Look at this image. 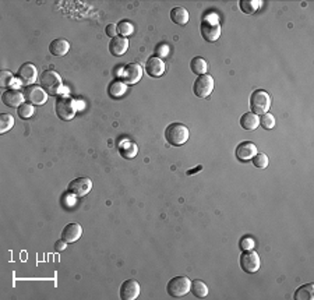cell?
<instances>
[{
	"label": "cell",
	"mask_w": 314,
	"mask_h": 300,
	"mask_svg": "<svg viewBox=\"0 0 314 300\" xmlns=\"http://www.w3.org/2000/svg\"><path fill=\"white\" fill-rule=\"evenodd\" d=\"M190 137L188 128L182 123H171L165 128V140L173 147H180L186 143Z\"/></svg>",
	"instance_id": "cell-1"
},
{
	"label": "cell",
	"mask_w": 314,
	"mask_h": 300,
	"mask_svg": "<svg viewBox=\"0 0 314 300\" xmlns=\"http://www.w3.org/2000/svg\"><path fill=\"white\" fill-rule=\"evenodd\" d=\"M201 35L207 42H215L221 35V25L215 13L207 14L201 21Z\"/></svg>",
	"instance_id": "cell-2"
},
{
	"label": "cell",
	"mask_w": 314,
	"mask_h": 300,
	"mask_svg": "<svg viewBox=\"0 0 314 300\" xmlns=\"http://www.w3.org/2000/svg\"><path fill=\"white\" fill-rule=\"evenodd\" d=\"M39 81H41V87L45 90L48 95H59L60 91H63L62 78L53 70H45L39 77Z\"/></svg>",
	"instance_id": "cell-3"
},
{
	"label": "cell",
	"mask_w": 314,
	"mask_h": 300,
	"mask_svg": "<svg viewBox=\"0 0 314 300\" xmlns=\"http://www.w3.org/2000/svg\"><path fill=\"white\" fill-rule=\"evenodd\" d=\"M55 111H56L58 118L68 121V120L74 118L75 112H77V104H75V101L71 97L63 95V97H59L56 99Z\"/></svg>",
	"instance_id": "cell-4"
},
{
	"label": "cell",
	"mask_w": 314,
	"mask_h": 300,
	"mask_svg": "<svg viewBox=\"0 0 314 300\" xmlns=\"http://www.w3.org/2000/svg\"><path fill=\"white\" fill-rule=\"evenodd\" d=\"M250 108H251V112L257 116L268 113L271 108V97L268 92L262 90L254 91L250 97Z\"/></svg>",
	"instance_id": "cell-5"
},
{
	"label": "cell",
	"mask_w": 314,
	"mask_h": 300,
	"mask_svg": "<svg viewBox=\"0 0 314 300\" xmlns=\"http://www.w3.org/2000/svg\"><path fill=\"white\" fill-rule=\"evenodd\" d=\"M190 288H191V281L188 278L175 277L168 282L166 291L172 298H183L190 292Z\"/></svg>",
	"instance_id": "cell-6"
},
{
	"label": "cell",
	"mask_w": 314,
	"mask_h": 300,
	"mask_svg": "<svg viewBox=\"0 0 314 300\" xmlns=\"http://www.w3.org/2000/svg\"><path fill=\"white\" fill-rule=\"evenodd\" d=\"M141 77L142 67L138 63H128L120 70L119 74L120 81H123L126 85H134L141 80Z\"/></svg>",
	"instance_id": "cell-7"
},
{
	"label": "cell",
	"mask_w": 314,
	"mask_h": 300,
	"mask_svg": "<svg viewBox=\"0 0 314 300\" xmlns=\"http://www.w3.org/2000/svg\"><path fill=\"white\" fill-rule=\"evenodd\" d=\"M240 267L247 274H255L260 270V257L257 251L246 250L240 255Z\"/></svg>",
	"instance_id": "cell-8"
},
{
	"label": "cell",
	"mask_w": 314,
	"mask_h": 300,
	"mask_svg": "<svg viewBox=\"0 0 314 300\" xmlns=\"http://www.w3.org/2000/svg\"><path fill=\"white\" fill-rule=\"evenodd\" d=\"M92 188V181L88 178H77L71 180L67 186V193L73 197H84L91 191Z\"/></svg>",
	"instance_id": "cell-9"
},
{
	"label": "cell",
	"mask_w": 314,
	"mask_h": 300,
	"mask_svg": "<svg viewBox=\"0 0 314 300\" xmlns=\"http://www.w3.org/2000/svg\"><path fill=\"white\" fill-rule=\"evenodd\" d=\"M193 91H194L195 97L207 98L214 91V78L209 74L198 75V78L195 80L194 85H193Z\"/></svg>",
	"instance_id": "cell-10"
},
{
	"label": "cell",
	"mask_w": 314,
	"mask_h": 300,
	"mask_svg": "<svg viewBox=\"0 0 314 300\" xmlns=\"http://www.w3.org/2000/svg\"><path fill=\"white\" fill-rule=\"evenodd\" d=\"M24 98L28 101V104L35 106L45 105L46 101H48V94L45 92V90L42 87H38V85H30L27 87L25 91H24Z\"/></svg>",
	"instance_id": "cell-11"
},
{
	"label": "cell",
	"mask_w": 314,
	"mask_h": 300,
	"mask_svg": "<svg viewBox=\"0 0 314 300\" xmlns=\"http://www.w3.org/2000/svg\"><path fill=\"white\" fill-rule=\"evenodd\" d=\"M17 78L21 84H25L30 87L31 84H34L38 78V70L34 64L31 63H24L21 67L17 71Z\"/></svg>",
	"instance_id": "cell-12"
},
{
	"label": "cell",
	"mask_w": 314,
	"mask_h": 300,
	"mask_svg": "<svg viewBox=\"0 0 314 300\" xmlns=\"http://www.w3.org/2000/svg\"><path fill=\"white\" fill-rule=\"evenodd\" d=\"M140 296V284L135 279H127L120 286V299L134 300Z\"/></svg>",
	"instance_id": "cell-13"
},
{
	"label": "cell",
	"mask_w": 314,
	"mask_h": 300,
	"mask_svg": "<svg viewBox=\"0 0 314 300\" xmlns=\"http://www.w3.org/2000/svg\"><path fill=\"white\" fill-rule=\"evenodd\" d=\"M24 94H21L18 90L15 88H11V90H7L3 92L1 95V102L4 104L8 108H18L20 105L24 104Z\"/></svg>",
	"instance_id": "cell-14"
},
{
	"label": "cell",
	"mask_w": 314,
	"mask_h": 300,
	"mask_svg": "<svg viewBox=\"0 0 314 300\" xmlns=\"http://www.w3.org/2000/svg\"><path fill=\"white\" fill-rule=\"evenodd\" d=\"M257 154V147L255 144L250 141H243L236 147V158L240 162H247Z\"/></svg>",
	"instance_id": "cell-15"
},
{
	"label": "cell",
	"mask_w": 314,
	"mask_h": 300,
	"mask_svg": "<svg viewBox=\"0 0 314 300\" xmlns=\"http://www.w3.org/2000/svg\"><path fill=\"white\" fill-rule=\"evenodd\" d=\"M145 71L151 77H161L165 73L164 60L158 56H151L145 63Z\"/></svg>",
	"instance_id": "cell-16"
},
{
	"label": "cell",
	"mask_w": 314,
	"mask_h": 300,
	"mask_svg": "<svg viewBox=\"0 0 314 300\" xmlns=\"http://www.w3.org/2000/svg\"><path fill=\"white\" fill-rule=\"evenodd\" d=\"M82 228L78 224H68L64 226V229L62 231V240H64L66 243H74L81 238Z\"/></svg>",
	"instance_id": "cell-17"
},
{
	"label": "cell",
	"mask_w": 314,
	"mask_h": 300,
	"mask_svg": "<svg viewBox=\"0 0 314 300\" xmlns=\"http://www.w3.org/2000/svg\"><path fill=\"white\" fill-rule=\"evenodd\" d=\"M128 49V39L125 37H115L109 44V52L113 56H123Z\"/></svg>",
	"instance_id": "cell-18"
},
{
	"label": "cell",
	"mask_w": 314,
	"mask_h": 300,
	"mask_svg": "<svg viewBox=\"0 0 314 300\" xmlns=\"http://www.w3.org/2000/svg\"><path fill=\"white\" fill-rule=\"evenodd\" d=\"M49 51L53 56H64L70 51V44L63 38H58V39H53L51 42Z\"/></svg>",
	"instance_id": "cell-19"
},
{
	"label": "cell",
	"mask_w": 314,
	"mask_h": 300,
	"mask_svg": "<svg viewBox=\"0 0 314 300\" xmlns=\"http://www.w3.org/2000/svg\"><path fill=\"white\" fill-rule=\"evenodd\" d=\"M258 124H260V119H258V116L254 115L253 112L245 113V115L240 118V126L245 128V130L251 131V130H254V128L258 127Z\"/></svg>",
	"instance_id": "cell-20"
},
{
	"label": "cell",
	"mask_w": 314,
	"mask_h": 300,
	"mask_svg": "<svg viewBox=\"0 0 314 300\" xmlns=\"http://www.w3.org/2000/svg\"><path fill=\"white\" fill-rule=\"evenodd\" d=\"M171 20L178 25H186L188 23V11L185 7H175L171 10Z\"/></svg>",
	"instance_id": "cell-21"
},
{
	"label": "cell",
	"mask_w": 314,
	"mask_h": 300,
	"mask_svg": "<svg viewBox=\"0 0 314 300\" xmlns=\"http://www.w3.org/2000/svg\"><path fill=\"white\" fill-rule=\"evenodd\" d=\"M119 152L123 158H126V159H133V158L137 155L138 148H137V145H135L134 143H130L127 140H125V141L119 145Z\"/></svg>",
	"instance_id": "cell-22"
},
{
	"label": "cell",
	"mask_w": 314,
	"mask_h": 300,
	"mask_svg": "<svg viewBox=\"0 0 314 300\" xmlns=\"http://www.w3.org/2000/svg\"><path fill=\"white\" fill-rule=\"evenodd\" d=\"M262 1L260 0H240L239 6L240 10L245 14H254L257 10H260Z\"/></svg>",
	"instance_id": "cell-23"
},
{
	"label": "cell",
	"mask_w": 314,
	"mask_h": 300,
	"mask_svg": "<svg viewBox=\"0 0 314 300\" xmlns=\"http://www.w3.org/2000/svg\"><path fill=\"white\" fill-rule=\"evenodd\" d=\"M127 90V85L120 81V80H116V81H112L108 87V94L112 98H120L122 95H125V92Z\"/></svg>",
	"instance_id": "cell-24"
},
{
	"label": "cell",
	"mask_w": 314,
	"mask_h": 300,
	"mask_svg": "<svg viewBox=\"0 0 314 300\" xmlns=\"http://www.w3.org/2000/svg\"><path fill=\"white\" fill-rule=\"evenodd\" d=\"M190 68H191V71L197 75H202V74H207V70H208V64H207V61L205 59H202L200 56H197L194 59L191 60V63H190Z\"/></svg>",
	"instance_id": "cell-25"
},
{
	"label": "cell",
	"mask_w": 314,
	"mask_h": 300,
	"mask_svg": "<svg viewBox=\"0 0 314 300\" xmlns=\"http://www.w3.org/2000/svg\"><path fill=\"white\" fill-rule=\"evenodd\" d=\"M314 285L313 284H307V285L300 286L299 289L295 292V299L296 300H313Z\"/></svg>",
	"instance_id": "cell-26"
},
{
	"label": "cell",
	"mask_w": 314,
	"mask_h": 300,
	"mask_svg": "<svg viewBox=\"0 0 314 300\" xmlns=\"http://www.w3.org/2000/svg\"><path fill=\"white\" fill-rule=\"evenodd\" d=\"M190 291H191V293L194 295L195 298L202 299V298H205V296L208 295V286L205 285L202 281L195 279V281L191 282V288H190Z\"/></svg>",
	"instance_id": "cell-27"
},
{
	"label": "cell",
	"mask_w": 314,
	"mask_h": 300,
	"mask_svg": "<svg viewBox=\"0 0 314 300\" xmlns=\"http://www.w3.org/2000/svg\"><path fill=\"white\" fill-rule=\"evenodd\" d=\"M14 126V118L8 113H1L0 115V133L4 134L7 133L10 128Z\"/></svg>",
	"instance_id": "cell-28"
},
{
	"label": "cell",
	"mask_w": 314,
	"mask_h": 300,
	"mask_svg": "<svg viewBox=\"0 0 314 300\" xmlns=\"http://www.w3.org/2000/svg\"><path fill=\"white\" fill-rule=\"evenodd\" d=\"M34 112H35V109H34V105H31V104H23V105H20L17 108V113H18V116L23 120L32 118Z\"/></svg>",
	"instance_id": "cell-29"
},
{
	"label": "cell",
	"mask_w": 314,
	"mask_h": 300,
	"mask_svg": "<svg viewBox=\"0 0 314 300\" xmlns=\"http://www.w3.org/2000/svg\"><path fill=\"white\" fill-rule=\"evenodd\" d=\"M116 28H118V32H119L120 35L125 38H127L128 35H131L134 32V27H133V24L130 23V21H120L116 25Z\"/></svg>",
	"instance_id": "cell-30"
},
{
	"label": "cell",
	"mask_w": 314,
	"mask_h": 300,
	"mask_svg": "<svg viewBox=\"0 0 314 300\" xmlns=\"http://www.w3.org/2000/svg\"><path fill=\"white\" fill-rule=\"evenodd\" d=\"M260 124L265 130H271V128L275 127V118L271 113H264L260 118Z\"/></svg>",
	"instance_id": "cell-31"
},
{
	"label": "cell",
	"mask_w": 314,
	"mask_h": 300,
	"mask_svg": "<svg viewBox=\"0 0 314 300\" xmlns=\"http://www.w3.org/2000/svg\"><path fill=\"white\" fill-rule=\"evenodd\" d=\"M268 157L262 152H257L254 157H253V164H254L255 168H260V169H264L268 166Z\"/></svg>",
	"instance_id": "cell-32"
},
{
	"label": "cell",
	"mask_w": 314,
	"mask_h": 300,
	"mask_svg": "<svg viewBox=\"0 0 314 300\" xmlns=\"http://www.w3.org/2000/svg\"><path fill=\"white\" fill-rule=\"evenodd\" d=\"M0 80H1V87H13V85H17L14 80V77L13 74L7 71V70H4V71H1V74H0Z\"/></svg>",
	"instance_id": "cell-33"
},
{
	"label": "cell",
	"mask_w": 314,
	"mask_h": 300,
	"mask_svg": "<svg viewBox=\"0 0 314 300\" xmlns=\"http://www.w3.org/2000/svg\"><path fill=\"white\" fill-rule=\"evenodd\" d=\"M239 247L242 251L253 250V247H254V240L251 239V238H249V236H245V238H242V240H240Z\"/></svg>",
	"instance_id": "cell-34"
},
{
	"label": "cell",
	"mask_w": 314,
	"mask_h": 300,
	"mask_svg": "<svg viewBox=\"0 0 314 300\" xmlns=\"http://www.w3.org/2000/svg\"><path fill=\"white\" fill-rule=\"evenodd\" d=\"M106 35H108V37L109 38H115L116 37V32H118V28H116V25H115V24H109V25H108V27H106Z\"/></svg>",
	"instance_id": "cell-35"
},
{
	"label": "cell",
	"mask_w": 314,
	"mask_h": 300,
	"mask_svg": "<svg viewBox=\"0 0 314 300\" xmlns=\"http://www.w3.org/2000/svg\"><path fill=\"white\" fill-rule=\"evenodd\" d=\"M66 244H67V243H66L64 240H59V241H58V243L55 244V248H56V251H63V250L66 248Z\"/></svg>",
	"instance_id": "cell-36"
}]
</instances>
